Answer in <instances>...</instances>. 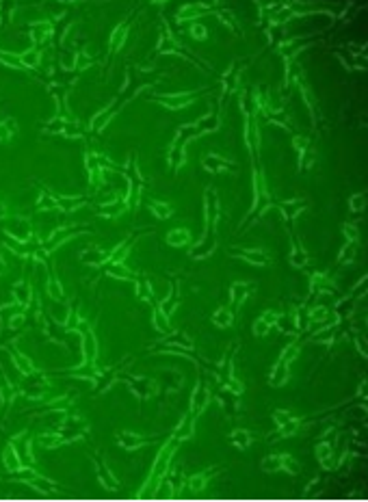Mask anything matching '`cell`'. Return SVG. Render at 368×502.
<instances>
[{"instance_id": "obj_1", "label": "cell", "mask_w": 368, "mask_h": 502, "mask_svg": "<svg viewBox=\"0 0 368 502\" xmlns=\"http://www.w3.org/2000/svg\"><path fill=\"white\" fill-rule=\"evenodd\" d=\"M178 446H180V439H175L173 435H171V439H169L167 444H165L163 448H161V452H158V457H156V461H154V468H152V474H150V481L145 483L143 492H141L143 496H152V494L158 492V487H161L163 478L167 476L169 468H171L173 452L178 450Z\"/></svg>"}, {"instance_id": "obj_2", "label": "cell", "mask_w": 368, "mask_h": 502, "mask_svg": "<svg viewBox=\"0 0 368 502\" xmlns=\"http://www.w3.org/2000/svg\"><path fill=\"white\" fill-rule=\"evenodd\" d=\"M208 403H210V387L204 385L201 381H197L195 390L191 392V413L200 416V413L208 407Z\"/></svg>"}, {"instance_id": "obj_3", "label": "cell", "mask_w": 368, "mask_h": 502, "mask_svg": "<svg viewBox=\"0 0 368 502\" xmlns=\"http://www.w3.org/2000/svg\"><path fill=\"white\" fill-rule=\"evenodd\" d=\"M156 100L161 102L165 108H169V111H180V108L193 104L195 95L193 94H161Z\"/></svg>"}, {"instance_id": "obj_4", "label": "cell", "mask_w": 368, "mask_h": 502, "mask_svg": "<svg viewBox=\"0 0 368 502\" xmlns=\"http://www.w3.org/2000/svg\"><path fill=\"white\" fill-rule=\"evenodd\" d=\"M245 143L249 147L251 154H258V150H260V130H258V122L254 119V115H245Z\"/></svg>"}, {"instance_id": "obj_5", "label": "cell", "mask_w": 368, "mask_h": 502, "mask_svg": "<svg viewBox=\"0 0 368 502\" xmlns=\"http://www.w3.org/2000/svg\"><path fill=\"white\" fill-rule=\"evenodd\" d=\"M234 258H240L254 266H268L271 264V255L265 249H243V251H234Z\"/></svg>"}, {"instance_id": "obj_6", "label": "cell", "mask_w": 368, "mask_h": 502, "mask_svg": "<svg viewBox=\"0 0 368 502\" xmlns=\"http://www.w3.org/2000/svg\"><path fill=\"white\" fill-rule=\"evenodd\" d=\"M219 128H221V117H219V113H206V115H201V117L193 124L195 134L217 132Z\"/></svg>"}, {"instance_id": "obj_7", "label": "cell", "mask_w": 368, "mask_h": 502, "mask_svg": "<svg viewBox=\"0 0 368 502\" xmlns=\"http://www.w3.org/2000/svg\"><path fill=\"white\" fill-rule=\"evenodd\" d=\"M277 208L282 210L284 219L290 221V219H295V217H299L301 210L307 208V199H303V197H299V199H284V201H279V204H277Z\"/></svg>"}, {"instance_id": "obj_8", "label": "cell", "mask_w": 368, "mask_h": 502, "mask_svg": "<svg viewBox=\"0 0 368 502\" xmlns=\"http://www.w3.org/2000/svg\"><path fill=\"white\" fill-rule=\"evenodd\" d=\"M254 290V283H247V282H234L230 286V303H232L234 310H238L243 301L247 299V294Z\"/></svg>"}, {"instance_id": "obj_9", "label": "cell", "mask_w": 368, "mask_h": 502, "mask_svg": "<svg viewBox=\"0 0 368 502\" xmlns=\"http://www.w3.org/2000/svg\"><path fill=\"white\" fill-rule=\"evenodd\" d=\"M195 413H186V416L180 420V424L175 427V431H173V438L175 439H180V441H184V439H191L195 435Z\"/></svg>"}, {"instance_id": "obj_10", "label": "cell", "mask_w": 368, "mask_h": 502, "mask_svg": "<svg viewBox=\"0 0 368 502\" xmlns=\"http://www.w3.org/2000/svg\"><path fill=\"white\" fill-rule=\"evenodd\" d=\"M152 325L158 334H169L171 331V323H169V312H165V305L156 301V308H154L152 314Z\"/></svg>"}, {"instance_id": "obj_11", "label": "cell", "mask_w": 368, "mask_h": 502, "mask_svg": "<svg viewBox=\"0 0 368 502\" xmlns=\"http://www.w3.org/2000/svg\"><path fill=\"white\" fill-rule=\"evenodd\" d=\"M201 162H204V169L210 173H219L223 171V169H234V165L228 160V158L219 156V154H206L201 158Z\"/></svg>"}, {"instance_id": "obj_12", "label": "cell", "mask_w": 368, "mask_h": 502, "mask_svg": "<svg viewBox=\"0 0 368 502\" xmlns=\"http://www.w3.org/2000/svg\"><path fill=\"white\" fill-rule=\"evenodd\" d=\"M208 11H210V7H208V4H201V2H197V4H184V7L178 11L175 20H178V22L193 20V18H200V15L208 13Z\"/></svg>"}, {"instance_id": "obj_13", "label": "cell", "mask_w": 368, "mask_h": 502, "mask_svg": "<svg viewBox=\"0 0 368 502\" xmlns=\"http://www.w3.org/2000/svg\"><path fill=\"white\" fill-rule=\"evenodd\" d=\"M310 290L312 292H334L336 290V283L329 280L327 275H323V273H314V275L310 277Z\"/></svg>"}, {"instance_id": "obj_14", "label": "cell", "mask_w": 368, "mask_h": 502, "mask_svg": "<svg viewBox=\"0 0 368 502\" xmlns=\"http://www.w3.org/2000/svg\"><path fill=\"white\" fill-rule=\"evenodd\" d=\"M290 379V373H288V364H284V362H275V366H273V370H271V375H268V383L271 385H275V387H279V385H284L286 381Z\"/></svg>"}, {"instance_id": "obj_15", "label": "cell", "mask_w": 368, "mask_h": 502, "mask_svg": "<svg viewBox=\"0 0 368 502\" xmlns=\"http://www.w3.org/2000/svg\"><path fill=\"white\" fill-rule=\"evenodd\" d=\"M314 455H316V459L323 463V468H332L334 463H332V459H334V446L329 444V441H318L316 444V448H314Z\"/></svg>"}, {"instance_id": "obj_16", "label": "cell", "mask_w": 368, "mask_h": 502, "mask_svg": "<svg viewBox=\"0 0 368 502\" xmlns=\"http://www.w3.org/2000/svg\"><path fill=\"white\" fill-rule=\"evenodd\" d=\"M167 243L171 247H186L191 243V232L184 230V227H178V230H169L167 232Z\"/></svg>"}, {"instance_id": "obj_17", "label": "cell", "mask_w": 368, "mask_h": 502, "mask_svg": "<svg viewBox=\"0 0 368 502\" xmlns=\"http://www.w3.org/2000/svg\"><path fill=\"white\" fill-rule=\"evenodd\" d=\"M295 9L293 7H288V4H279V7L273 11V15H271V24L273 26H282V24H286L288 20H293L295 18Z\"/></svg>"}, {"instance_id": "obj_18", "label": "cell", "mask_w": 368, "mask_h": 502, "mask_svg": "<svg viewBox=\"0 0 368 502\" xmlns=\"http://www.w3.org/2000/svg\"><path fill=\"white\" fill-rule=\"evenodd\" d=\"M260 470L267 472V474L284 470V455H268V457H265L262 463H260Z\"/></svg>"}, {"instance_id": "obj_19", "label": "cell", "mask_w": 368, "mask_h": 502, "mask_svg": "<svg viewBox=\"0 0 368 502\" xmlns=\"http://www.w3.org/2000/svg\"><path fill=\"white\" fill-rule=\"evenodd\" d=\"M117 438H119V446H124V448H128V450H134V448H139V446L147 444V441H143L141 435L130 433V431H124V433H119Z\"/></svg>"}, {"instance_id": "obj_20", "label": "cell", "mask_w": 368, "mask_h": 502, "mask_svg": "<svg viewBox=\"0 0 368 502\" xmlns=\"http://www.w3.org/2000/svg\"><path fill=\"white\" fill-rule=\"evenodd\" d=\"M212 323H215L217 327H232V323H234V312L230 308H225V305H221V308L217 310L215 314H212Z\"/></svg>"}, {"instance_id": "obj_21", "label": "cell", "mask_w": 368, "mask_h": 502, "mask_svg": "<svg viewBox=\"0 0 368 502\" xmlns=\"http://www.w3.org/2000/svg\"><path fill=\"white\" fill-rule=\"evenodd\" d=\"M230 441L236 446V448H249L251 446V433L247 429H234L232 435H230Z\"/></svg>"}, {"instance_id": "obj_22", "label": "cell", "mask_w": 368, "mask_h": 502, "mask_svg": "<svg viewBox=\"0 0 368 502\" xmlns=\"http://www.w3.org/2000/svg\"><path fill=\"white\" fill-rule=\"evenodd\" d=\"M208 472H201V474H193V476H189L186 478V487L191 489V492H195V494H200V492H204L206 489V485H208Z\"/></svg>"}, {"instance_id": "obj_23", "label": "cell", "mask_w": 368, "mask_h": 502, "mask_svg": "<svg viewBox=\"0 0 368 502\" xmlns=\"http://www.w3.org/2000/svg\"><path fill=\"white\" fill-rule=\"evenodd\" d=\"M4 466H7L11 472H13V470H20V468H22L20 455H18V450H15L13 444H9L7 448H4Z\"/></svg>"}, {"instance_id": "obj_24", "label": "cell", "mask_w": 368, "mask_h": 502, "mask_svg": "<svg viewBox=\"0 0 368 502\" xmlns=\"http://www.w3.org/2000/svg\"><path fill=\"white\" fill-rule=\"evenodd\" d=\"M82 336H85V342H82V348H85V355L89 359H96V353H98V345H96V338H93L91 329L87 327L85 331H82Z\"/></svg>"}, {"instance_id": "obj_25", "label": "cell", "mask_w": 368, "mask_h": 502, "mask_svg": "<svg viewBox=\"0 0 368 502\" xmlns=\"http://www.w3.org/2000/svg\"><path fill=\"white\" fill-rule=\"evenodd\" d=\"M290 264L295 266V269H305L307 264H310V255L305 253V249H295L293 247V253H290Z\"/></svg>"}, {"instance_id": "obj_26", "label": "cell", "mask_w": 368, "mask_h": 502, "mask_svg": "<svg viewBox=\"0 0 368 502\" xmlns=\"http://www.w3.org/2000/svg\"><path fill=\"white\" fill-rule=\"evenodd\" d=\"M150 210L158 217V219H169V217L173 215V208H171L169 204H165V201H152V204H150Z\"/></svg>"}, {"instance_id": "obj_27", "label": "cell", "mask_w": 368, "mask_h": 502, "mask_svg": "<svg viewBox=\"0 0 368 502\" xmlns=\"http://www.w3.org/2000/svg\"><path fill=\"white\" fill-rule=\"evenodd\" d=\"M98 472H100V481H102V485H104L106 489H117V487H119L117 478H113V474L108 472L106 466H98Z\"/></svg>"}, {"instance_id": "obj_28", "label": "cell", "mask_w": 368, "mask_h": 502, "mask_svg": "<svg viewBox=\"0 0 368 502\" xmlns=\"http://www.w3.org/2000/svg\"><path fill=\"white\" fill-rule=\"evenodd\" d=\"M111 255L108 253H104V251H100V249H93V251H87L85 255H82V260L87 262V264H93V266H98V264H102L104 260H108Z\"/></svg>"}, {"instance_id": "obj_29", "label": "cell", "mask_w": 368, "mask_h": 502, "mask_svg": "<svg viewBox=\"0 0 368 502\" xmlns=\"http://www.w3.org/2000/svg\"><path fill=\"white\" fill-rule=\"evenodd\" d=\"M297 431H299V420L297 418H293V420H288L286 424H282V427H277V438H290V435H295Z\"/></svg>"}, {"instance_id": "obj_30", "label": "cell", "mask_w": 368, "mask_h": 502, "mask_svg": "<svg viewBox=\"0 0 368 502\" xmlns=\"http://www.w3.org/2000/svg\"><path fill=\"white\" fill-rule=\"evenodd\" d=\"M13 364H15V368H18L20 373H24V375H31V373H33L31 359L26 357V355H22V353H13Z\"/></svg>"}, {"instance_id": "obj_31", "label": "cell", "mask_w": 368, "mask_h": 502, "mask_svg": "<svg viewBox=\"0 0 368 502\" xmlns=\"http://www.w3.org/2000/svg\"><path fill=\"white\" fill-rule=\"evenodd\" d=\"M358 255V243H347L342 247V251H340V255H338V262L340 264H344V262H351Z\"/></svg>"}, {"instance_id": "obj_32", "label": "cell", "mask_w": 368, "mask_h": 502, "mask_svg": "<svg viewBox=\"0 0 368 502\" xmlns=\"http://www.w3.org/2000/svg\"><path fill=\"white\" fill-rule=\"evenodd\" d=\"M184 483H186V476H182L180 472L173 470L171 474H169V489H171L173 494H180V492H182Z\"/></svg>"}, {"instance_id": "obj_33", "label": "cell", "mask_w": 368, "mask_h": 502, "mask_svg": "<svg viewBox=\"0 0 368 502\" xmlns=\"http://www.w3.org/2000/svg\"><path fill=\"white\" fill-rule=\"evenodd\" d=\"M189 35H191V39H195V41H204V39H208V29L204 24H200V22H195V24H191Z\"/></svg>"}, {"instance_id": "obj_34", "label": "cell", "mask_w": 368, "mask_h": 502, "mask_svg": "<svg viewBox=\"0 0 368 502\" xmlns=\"http://www.w3.org/2000/svg\"><path fill=\"white\" fill-rule=\"evenodd\" d=\"M126 32H128V26H124V24L115 29L113 37H111V48H113V50H119V48H122V43L126 39Z\"/></svg>"}, {"instance_id": "obj_35", "label": "cell", "mask_w": 368, "mask_h": 502, "mask_svg": "<svg viewBox=\"0 0 368 502\" xmlns=\"http://www.w3.org/2000/svg\"><path fill=\"white\" fill-rule=\"evenodd\" d=\"M349 208H351V212H364V208H366V195H364V193L351 195Z\"/></svg>"}, {"instance_id": "obj_36", "label": "cell", "mask_w": 368, "mask_h": 502, "mask_svg": "<svg viewBox=\"0 0 368 502\" xmlns=\"http://www.w3.org/2000/svg\"><path fill=\"white\" fill-rule=\"evenodd\" d=\"M293 145H295L297 154H299V158H301L307 150H310V136H305V134H297L295 139H293Z\"/></svg>"}, {"instance_id": "obj_37", "label": "cell", "mask_w": 368, "mask_h": 502, "mask_svg": "<svg viewBox=\"0 0 368 502\" xmlns=\"http://www.w3.org/2000/svg\"><path fill=\"white\" fill-rule=\"evenodd\" d=\"M13 292H15V297H18V303H22V305L29 303V299H31V288L26 286V283H15Z\"/></svg>"}, {"instance_id": "obj_38", "label": "cell", "mask_w": 368, "mask_h": 502, "mask_svg": "<svg viewBox=\"0 0 368 502\" xmlns=\"http://www.w3.org/2000/svg\"><path fill=\"white\" fill-rule=\"evenodd\" d=\"M108 275H111V277H117V280H130V277H133V273L126 269L124 264H113L111 269H108Z\"/></svg>"}, {"instance_id": "obj_39", "label": "cell", "mask_w": 368, "mask_h": 502, "mask_svg": "<svg viewBox=\"0 0 368 502\" xmlns=\"http://www.w3.org/2000/svg\"><path fill=\"white\" fill-rule=\"evenodd\" d=\"M297 355H299V346H297V345H288V346L282 351V355H279V362L290 364L293 359H297Z\"/></svg>"}, {"instance_id": "obj_40", "label": "cell", "mask_w": 368, "mask_h": 502, "mask_svg": "<svg viewBox=\"0 0 368 502\" xmlns=\"http://www.w3.org/2000/svg\"><path fill=\"white\" fill-rule=\"evenodd\" d=\"M48 292H50L52 299H63V288H61V283H59V280L54 275L48 280Z\"/></svg>"}, {"instance_id": "obj_41", "label": "cell", "mask_w": 368, "mask_h": 502, "mask_svg": "<svg viewBox=\"0 0 368 502\" xmlns=\"http://www.w3.org/2000/svg\"><path fill=\"white\" fill-rule=\"evenodd\" d=\"M342 232H344V238H347V243H358V238H360L358 225H353V223H344V225H342Z\"/></svg>"}, {"instance_id": "obj_42", "label": "cell", "mask_w": 368, "mask_h": 502, "mask_svg": "<svg viewBox=\"0 0 368 502\" xmlns=\"http://www.w3.org/2000/svg\"><path fill=\"white\" fill-rule=\"evenodd\" d=\"M223 390H230V392H234V394H240V392L245 390V385L232 375V376H228V381L223 383Z\"/></svg>"}, {"instance_id": "obj_43", "label": "cell", "mask_w": 368, "mask_h": 502, "mask_svg": "<svg viewBox=\"0 0 368 502\" xmlns=\"http://www.w3.org/2000/svg\"><path fill=\"white\" fill-rule=\"evenodd\" d=\"M295 416L293 413L288 411V409H275V411H273V420H275V424L277 427H282V424H286L288 420H293Z\"/></svg>"}, {"instance_id": "obj_44", "label": "cell", "mask_w": 368, "mask_h": 502, "mask_svg": "<svg viewBox=\"0 0 368 502\" xmlns=\"http://www.w3.org/2000/svg\"><path fill=\"white\" fill-rule=\"evenodd\" d=\"M37 61H39V52H37V50H29V52H24L20 57V63L29 65V67H35Z\"/></svg>"}, {"instance_id": "obj_45", "label": "cell", "mask_w": 368, "mask_h": 502, "mask_svg": "<svg viewBox=\"0 0 368 502\" xmlns=\"http://www.w3.org/2000/svg\"><path fill=\"white\" fill-rule=\"evenodd\" d=\"M39 439H41V446H46V448H57L63 441L61 435H41Z\"/></svg>"}, {"instance_id": "obj_46", "label": "cell", "mask_w": 368, "mask_h": 502, "mask_svg": "<svg viewBox=\"0 0 368 502\" xmlns=\"http://www.w3.org/2000/svg\"><path fill=\"white\" fill-rule=\"evenodd\" d=\"M50 31H52V29H50L48 24H37L35 29H33V39H35V41H41L46 35H50Z\"/></svg>"}, {"instance_id": "obj_47", "label": "cell", "mask_w": 368, "mask_h": 502, "mask_svg": "<svg viewBox=\"0 0 368 502\" xmlns=\"http://www.w3.org/2000/svg\"><path fill=\"white\" fill-rule=\"evenodd\" d=\"M268 331H271V325L265 323L262 318H258L256 323H254V334H256L258 338H265V336L268 334Z\"/></svg>"}, {"instance_id": "obj_48", "label": "cell", "mask_w": 368, "mask_h": 502, "mask_svg": "<svg viewBox=\"0 0 368 502\" xmlns=\"http://www.w3.org/2000/svg\"><path fill=\"white\" fill-rule=\"evenodd\" d=\"M217 15H219V20H221L230 31H236V20L232 18V13H230V11H217Z\"/></svg>"}, {"instance_id": "obj_49", "label": "cell", "mask_w": 368, "mask_h": 502, "mask_svg": "<svg viewBox=\"0 0 368 502\" xmlns=\"http://www.w3.org/2000/svg\"><path fill=\"white\" fill-rule=\"evenodd\" d=\"M265 323H268V325H277V320H279V314L277 312H273V310H267V312H262V316H260Z\"/></svg>"}, {"instance_id": "obj_50", "label": "cell", "mask_w": 368, "mask_h": 502, "mask_svg": "<svg viewBox=\"0 0 368 502\" xmlns=\"http://www.w3.org/2000/svg\"><path fill=\"white\" fill-rule=\"evenodd\" d=\"M22 323H24V316H22V314H20V316H13V318H11V327H13V329H15V327H20Z\"/></svg>"}, {"instance_id": "obj_51", "label": "cell", "mask_w": 368, "mask_h": 502, "mask_svg": "<svg viewBox=\"0 0 368 502\" xmlns=\"http://www.w3.org/2000/svg\"><path fill=\"white\" fill-rule=\"evenodd\" d=\"M9 134H11V130H7L4 126H0V141H7Z\"/></svg>"}, {"instance_id": "obj_52", "label": "cell", "mask_w": 368, "mask_h": 502, "mask_svg": "<svg viewBox=\"0 0 368 502\" xmlns=\"http://www.w3.org/2000/svg\"><path fill=\"white\" fill-rule=\"evenodd\" d=\"M2 215H4V206H0V217H2Z\"/></svg>"}]
</instances>
